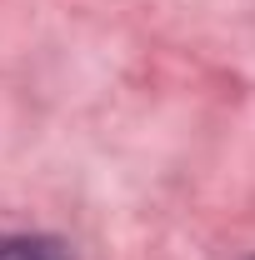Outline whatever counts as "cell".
Returning a JSON list of instances; mask_svg holds the SVG:
<instances>
[{
    "label": "cell",
    "mask_w": 255,
    "mask_h": 260,
    "mask_svg": "<svg viewBox=\"0 0 255 260\" xmlns=\"http://www.w3.org/2000/svg\"><path fill=\"white\" fill-rule=\"evenodd\" d=\"M0 260H75L70 245L35 230H0Z\"/></svg>",
    "instance_id": "obj_1"
}]
</instances>
